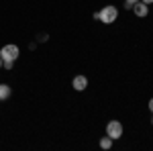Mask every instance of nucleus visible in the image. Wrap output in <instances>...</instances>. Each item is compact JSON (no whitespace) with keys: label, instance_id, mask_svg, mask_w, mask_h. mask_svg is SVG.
<instances>
[{"label":"nucleus","instance_id":"obj_1","mask_svg":"<svg viewBox=\"0 0 153 151\" xmlns=\"http://www.w3.org/2000/svg\"><path fill=\"white\" fill-rule=\"evenodd\" d=\"M94 19H96V21H100V23H104V25H112V23H114V21L118 19L117 6H112V4H106L102 10L94 12Z\"/></svg>","mask_w":153,"mask_h":151},{"label":"nucleus","instance_id":"obj_2","mask_svg":"<svg viewBox=\"0 0 153 151\" xmlns=\"http://www.w3.org/2000/svg\"><path fill=\"white\" fill-rule=\"evenodd\" d=\"M106 135L112 141L120 139V137H123V125H120V121H108V125H106Z\"/></svg>","mask_w":153,"mask_h":151},{"label":"nucleus","instance_id":"obj_3","mask_svg":"<svg viewBox=\"0 0 153 151\" xmlns=\"http://www.w3.org/2000/svg\"><path fill=\"white\" fill-rule=\"evenodd\" d=\"M19 47L12 45V43H8V45H4L2 49H0V57L2 59H10V61H16V57H19Z\"/></svg>","mask_w":153,"mask_h":151},{"label":"nucleus","instance_id":"obj_4","mask_svg":"<svg viewBox=\"0 0 153 151\" xmlns=\"http://www.w3.org/2000/svg\"><path fill=\"white\" fill-rule=\"evenodd\" d=\"M71 88H74L76 92H84V90L88 88V78H86V76H76V78L71 80Z\"/></svg>","mask_w":153,"mask_h":151},{"label":"nucleus","instance_id":"obj_5","mask_svg":"<svg viewBox=\"0 0 153 151\" xmlns=\"http://www.w3.org/2000/svg\"><path fill=\"white\" fill-rule=\"evenodd\" d=\"M133 12H135V14H137V16H147V14H149V4H145V2H141V0H139V2H135V4H133Z\"/></svg>","mask_w":153,"mask_h":151},{"label":"nucleus","instance_id":"obj_6","mask_svg":"<svg viewBox=\"0 0 153 151\" xmlns=\"http://www.w3.org/2000/svg\"><path fill=\"white\" fill-rule=\"evenodd\" d=\"M10 98V86L8 84H0V100Z\"/></svg>","mask_w":153,"mask_h":151},{"label":"nucleus","instance_id":"obj_7","mask_svg":"<svg viewBox=\"0 0 153 151\" xmlns=\"http://www.w3.org/2000/svg\"><path fill=\"white\" fill-rule=\"evenodd\" d=\"M100 147H102V149H110V147H112V139H110L108 135L102 137V139H100Z\"/></svg>","mask_w":153,"mask_h":151},{"label":"nucleus","instance_id":"obj_8","mask_svg":"<svg viewBox=\"0 0 153 151\" xmlns=\"http://www.w3.org/2000/svg\"><path fill=\"white\" fill-rule=\"evenodd\" d=\"M12 65H14V61H10V59H2V68H4V70H12Z\"/></svg>","mask_w":153,"mask_h":151},{"label":"nucleus","instance_id":"obj_9","mask_svg":"<svg viewBox=\"0 0 153 151\" xmlns=\"http://www.w3.org/2000/svg\"><path fill=\"white\" fill-rule=\"evenodd\" d=\"M135 2H139V0H125V8H129V10H131Z\"/></svg>","mask_w":153,"mask_h":151},{"label":"nucleus","instance_id":"obj_10","mask_svg":"<svg viewBox=\"0 0 153 151\" xmlns=\"http://www.w3.org/2000/svg\"><path fill=\"white\" fill-rule=\"evenodd\" d=\"M149 110H151V112H153V98H151V100H149Z\"/></svg>","mask_w":153,"mask_h":151},{"label":"nucleus","instance_id":"obj_11","mask_svg":"<svg viewBox=\"0 0 153 151\" xmlns=\"http://www.w3.org/2000/svg\"><path fill=\"white\" fill-rule=\"evenodd\" d=\"M141 2H145V4H153V0H141Z\"/></svg>","mask_w":153,"mask_h":151},{"label":"nucleus","instance_id":"obj_12","mask_svg":"<svg viewBox=\"0 0 153 151\" xmlns=\"http://www.w3.org/2000/svg\"><path fill=\"white\" fill-rule=\"evenodd\" d=\"M0 68H2V57H0Z\"/></svg>","mask_w":153,"mask_h":151},{"label":"nucleus","instance_id":"obj_13","mask_svg":"<svg viewBox=\"0 0 153 151\" xmlns=\"http://www.w3.org/2000/svg\"><path fill=\"white\" fill-rule=\"evenodd\" d=\"M151 123H153V118H151Z\"/></svg>","mask_w":153,"mask_h":151}]
</instances>
